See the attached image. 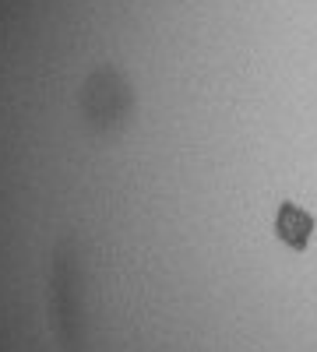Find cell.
<instances>
[{
    "mask_svg": "<svg viewBox=\"0 0 317 352\" xmlns=\"http://www.w3.org/2000/svg\"><path fill=\"white\" fill-rule=\"evenodd\" d=\"M275 232L282 243H289L293 250H303L310 243V232H314V219L296 208V204H282L278 215H275Z\"/></svg>",
    "mask_w": 317,
    "mask_h": 352,
    "instance_id": "1",
    "label": "cell"
}]
</instances>
